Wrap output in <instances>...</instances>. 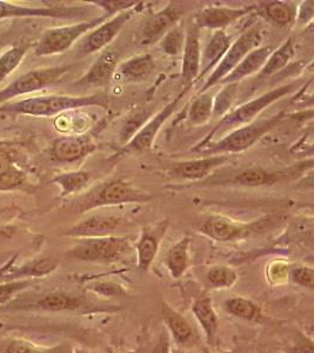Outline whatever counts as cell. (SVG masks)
I'll return each mask as SVG.
<instances>
[{
  "mask_svg": "<svg viewBox=\"0 0 314 353\" xmlns=\"http://www.w3.org/2000/svg\"><path fill=\"white\" fill-rule=\"evenodd\" d=\"M109 97L98 92L90 96H50L31 97L23 101H8L0 104V113L8 114H25L32 117H52L71 110L81 108H101L107 110Z\"/></svg>",
  "mask_w": 314,
  "mask_h": 353,
  "instance_id": "1",
  "label": "cell"
},
{
  "mask_svg": "<svg viewBox=\"0 0 314 353\" xmlns=\"http://www.w3.org/2000/svg\"><path fill=\"white\" fill-rule=\"evenodd\" d=\"M302 84L304 81H292L289 84L272 88L269 92L262 93L252 101L239 105L238 108L222 117L220 121L214 126V129L206 136L205 139L194 148L193 151L200 149L204 145L212 143L216 139V137L225 136L226 133L231 132L232 130L251 124L252 121H255V117H258L264 110L267 109L269 106L284 97L295 92Z\"/></svg>",
  "mask_w": 314,
  "mask_h": 353,
  "instance_id": "2",
  "label": "cell"
},
{
  "mask_svg": "<svg viewBox=\"0 0 314 353\" xmlns=\"http://www.w3.org/2000/svg\"><path fill=\"white\" fill-rule=\"evenodd\" d=\"M284 118L285 112H280L270 118L252 121L251 124L226 133L219 141H212L200 149L194 150L193 152L200 153L202 156H229L244 152L258 143L266 133L272 131Z\"/></svg>",
  "mask_w": 314,
  "mask_h": 353,
  "instance_id": "3",
  "label": "cell"
},
{
  "mask_svg": "<svg viewBox=\"0 0 314 353\" xmlns=\"http://www.w3.org/2000/svg\"><path fill=\"white\" fill-rule=\"evenodd\" d=\"M131 238L109 236L101 238L77 239V243L70 249L67 256L98 264H112L124 259L132 251Z\"/></svg>",
  "mask_w": 314,
  "mask_h": 353,
  "instance_id": "4",
  "label": "cell"
},
{
  "mask_svg": "<svg viewBox=\"0 0 314 353\" xmlns=\"http://www.w3.org/2000/svg\"><path fill=\"white\" fill-rule=\"evenodd\" d=\"M111 17L103 14L87 21H78L76 24L59 26V28H48L41 34L39 41L34 43V56L50 57L61 54L72 48L76 41L81 37L86 36L92 30L98 28Z\"/></svg>",
  "mask_w": 314,
  "mask_h": 353,
  "instance_id": "5",
  "label": "cell"
},
{
  "mask_svg": "<svg viewBox=\"0 0 314 353\" xmlns=\"http://www.w3.org/2000/svg\"><path fill=\"white\" fill-rule=\"evenodd\" d=\"M149 192H144L136 188L129 181L121 178L112 179L101 184L93 190L87 197L81 201V212L109 206H118L124 204H143L152 199Z\"/></svg>",
  "mask_w": 314,
  "mask_h": 353,
  "instance_id": "6",
  "label": "cell"
},
{
  "mask_svg": "<svg viewBox=\"0 0 314 353\" xmlns=\"http://www.w3.org/2000/svg\"><path fill=\"white\" fill-rule=\"evenodd\" d=\"M262 43V28L255 25V26L247 28L245 32H242L231 44L230 48L225 53V56L222 57V61H219V64L209 74L205 84L202 85L200 92L209 91L211 88H214L216 85H219V83L226 76H229L249 53L252 52L255 48H260Z\"/></svg>",
  "mask_w": 314,
  "mask_h": 353,
  "instance_id": "7",
  "label": "cell"
},
{
  "mask_svg": "<svg viewBox=\"0 0 314 353\" xmlns=\"http://www.w3.org/2000/svg\"><path fill=\"white\" fill-rule=\"evenodd\" d=\"M76 65H58L52 68H36L24 73L18 79L0 90V104H4L17 97L36 92L52 85L58 84L66 74H69Z\"/></svg>",
  "mask_w": 314,
  "mask_h": 353,
  "instance_id": "8",
  "label": "cell"
},
{
  "mask_svg": "<svg viewBox=\"0 0 314 353\" xmlns=\"http://www.w3.org/2000/svg\"><path fill=\"white\" fill-rule=\"evenodd\" d=\"M300 168L287 170H267L264 168H245L222 179H205L198 186H236V188H262L272 186L280 181L291 179L300 172Z\"/></svg>",
  "mask_w": 314,
  "mask_h": 353,
  "instance_id": "9",
  "label": "cell"
},
{
  "mask_svg": "<svg viewBox=\"0 0 314 353\" xmlns=\"http://www.w3.org/2000/svg\"><path fill=\"white\" fill-rule=\"evenodd\" d=\"M273 221L270 218H265L250 224H242L222 216H211L199 228V232L219 243H229L250 237L254 233L262 231L266 225L269 226Z\"/></svg>",
  "mask_w": 314,
  "mask_h": 353,
  "instance_id": "10",
  "label": "cell"
},
{
  "mask_svg": "<svg viewBox=\"0 0 314 353\" xmlns=\"http://www.w3.org/2000/svg\"><path fill=\"white\" fill-rule=\"evenodd\" d=\"M93 6H49L32 8L12 4L0 0V21L11 18H52V19H70L85 21ZM87 21V19H86Z\"/></svg>",
  "mask_w": 314,
  "mask_h": 353,
  "instance_id": "11",
  "label": "cell"
},
{
  "mask_svg": "<svg viewBox=\"0 0 314 353\" xmlns=\"http://www.w3.org/2000/svg\"><path fill=\"white\" fill-rule=\"evenodd\" d=\"M192 86L193 85L186 86L182 92L178 93L169 104H166L165 108H163L156 116L152 117L146 124L143 125L139 131L134 133V136L129 139V143L125 145V149L123 151L124 152H143V151L151 149L158 132L160 131L161 126L165 124L166 121H169V117L176 112L178 106L185 98L186 94L189 92Z\"/></svg>",
  "mask_w": 314,
  "mask_h": 353,
  "instance_id": "12",
  "label": "cell"
},
{
  "mask_svg": "<svg viewBox=\"0 0 314 353\" xmlns=\"http://www.w3.org/2000/svg\"><path fill=\"white\" fill-rule=\"evenodd\" d=\"M133 14L134 8L125 12L118 13L92 30L89 34L85 36V39L78 50V57L84 58L107 48L117 38Z\"/></svg>",
  "mask_w": 314,
  "mask_h": 353,
  "instance_id": "13",
  "label": "cell"
},
{
  "mask_svg": "<svg viewBox=\"0 0 314 353\" xmlns=\"http://www.w3.org/2000/svg\"><path fill=\"white\" fill-rule=\"evenodd\" d=\"M129 221L125 218L106 214H93L85 218L84 221L70 228L64 236L85 239V238H101L116 236V233L124 229Z\"/></svg>",
  "mask_w": 314,
  "mask_h": 353,
  "instance_id": "14",
  "label": "cell"
},
{
  "mask_svg": "<svg viewBox=\"0 0 314 353\" xmlns=\"http://www.w3.org/2000/svg\"><path fill=\"white\" fill-rule=\"evenodd\" d=\"M182 12L184 11L180 6L169 4L159 12L154 13L141 28L138 44L141 48H149L160 41L161 38L180 21Z\"/></svg>",
  "mask_w": 314,
  "mask_h": 353,
  "instance_id": "15",
  "label": "cell"
},
{
  "mask_svg": "<svg viewBox=\"0 0 314 353\" xmlns=\"http://www.w3.org/2000/svg\"><path fill=\"white\" fill-rule=\"evenodd\" d=\"M169 226V221L165 219L141 229L140 236L134 244V249L137 251L138 269L141 272H147L154 264L160 249L161 241L165 237Z\"/></svg>",
  "mask_w": 314,
  "mask_h": 353,
  "instance_id": "16",
  "label": "cell"
},
{
  "mask_svg": "<svg viewBox=\"0 0 314 353\" xmlns=\"http://www.w3.org/2000/svg\"><path fill=\"white\" fill-rule=\"evenodd\" d=\"M257 6L250 5L244 8H230V6H207L202 8L193 17L194 24L198 28H209L212 31L225 30L227 26L233 24L236 21L242 19V17L247 16L255 11Z\"/></svg>",
  "mask_w": 314,
  "mask_h": 353,
  "instance_id": "17",
  "label": "cell"
},
{
  "mask_svg": "<svg viewBox=\"0 0 314 353\" xmlns=\"http://www.w3.org/2000/svg\"><path fill=\"white\" fill-rule=\"evenodd\" d=\"M230 159L229 156H202L192 161H179L174 163L169 174L178 179L193 181L196 184L209 179L211 173L214 172L218 168L225 164Z\"/></svg>",
  "mask_w": 314,
  "mask_h": 353,
  "instance_id": "18",
  "label": "cell"
},
{
  "mask_svg": "<svg viewBox=\"0 0 314 353\" xmlns=\"http://www.w3.org/2000/svg\"><path fill=\"white\" fill-rule=\"evenodd\" d=\"M119 56L116 51L107 50L101 52L96 61L91 65L89 71L74 83L78 88H104L112 81L117 73Z\"/></svg>",
  "mask_w": 314,
  "mask_h": 353,
  "instance_id": "19",
  "label": "cell"
},
{
  "mask_svg": "<svg viewBox=\"0 0 314 353\" xmlns=\"http://www.w3.org/2000/svg\"><path fill=\"white\" fill-rule=\"evenodd\" d=\"M200 28L191 21L186 26L185 45L182 50V78L185 84L193 85L200 73Z\"/></svg>",
  "mask_w": 314,
  "mask_h": 353,
  "instance_id": "20",
  "label": "cell"
},
{
  "mask_svg": "<svg viewBox=\"0 0 314 353\" xmlns=\"http://www.w3.org/2000/svg\"><path fill=\"white\" fill-rule=\"evenodd\" d=\"M97 149V145L86 136H66L53 141L51 154L59 163L81 161Z\"/></svg>",
  "mask_w": 314,
  "mask_h": 353,
  "instance_id": "21",
  "label": "cell"
},
{
  "mask_svg": "<svg viewBox=\"0 0 314 353\" xmlns=\"http://www.w3.org/2000/svg\"><path fill=\"white\" fill-rule=\"evenodd\" d=\"M161 314L166 331L177 345L189 347L193 344L196 334L192 326L182 314L172 309L165 301L161 304Z\"/></svg>",
  "mask_w": 314,
  "mask_h": 353,
  "instance_id": "22",
  "label": "cell"
},
{
  "mask_svg": "<svg viewBox=\"0 0 314 353\" xmlns=\"http://www.w3.org/2000/svg\"><path fill=\"white\" fill-rule=\"evenodd\" d=\"M273 51L272 46H260L255 48L252 52L249 53L247 56L242 59L237 68L233 71L226 76L219 85L226 84H239L240 81H244L247 77L253 76L255 73H258L262 70V66L265 64L267 58L270 57L271 53Z\"/></svg>",
  "mask_w": 314,
  "mask_h": 353,
  "instance_id": "23",
  "label": "cell"
},
{
  "mask_svg": "<svg viewBox=\"0 0 314 353\" xmlns=\"http://www.w3.org/2000/svg\"><path fill=\"white\" fill-rule=\"evenodd\" d=\"M231 44H232V39L225 30L213 31L212 37L209 38V43L206 44L202 51L200 73L198 79H202V77L206 76L209 71H213L216 66L219 64V61H222V57L225 56Z\"/></svg>",
  "mask_w": 314,
  "mask_h": 353,
  "instance_id": "24",
  "label": "cell"
},
{
  "mask_svg": "<svg viewBox=\"0 0 314 353\" xmlns=\"http://www.w3.org/2000/svg\"><path fill=\"white\" fill-rule=\"evenodd\" d=\"M192 312L199 325L202 326L207 344L214 345L219 332V318L211 298L207 296L197 298L192 305Z\"/></svg>",
  "mask_w": 314,
  "mask_h": 353,
  "instance_id": "25",
  "label": "cell"
},
{
  "mask_svg": "<svg viewBox=\"0 0 314 353\" xmlns=\"http://www.w3.org/2000/svg\"><path fill=\"white\" fill-rule=\"evenodd\" d=\"M154 57L145 53L132 57L118 65L117 72L121 81L129 83H141L149 79L156 68Z\"/></svg>",
  "mask_w": 314,
  "mask_h": 353,
  "instance_id": "26",
  "label": "cell"
},
{
  "mask_svg": "<svg viewBox=\"0 0 314 353\" xmlns=\"http://www.w3.org/2000/svg\"><path fill=\"white\" fill-rule=\"evenodd\" d=\"M255 6V11L278 28L290 26L297 18V8L289 1H264Z\"/></svg>",
  "mask_w": 314,
  "mask_h": 353,
  "instance_id": "27",
  "label": "cell"
},
{
  "mask_svg": "<svg viewBox=\"0 0 314 353\" xmlns=\"http://www.w3.org/2000/svg\"><path fill=\"white\" fill-rule=\"evenodd\" d=\"M189 248L191 239L184 237L172 245L166 253V269L174 279L182 278L189 268Z\"/></svg>",
  "mask_w": 314,
  "mask_h": 353,
  "instance_id": "28",
  "label": "cell"
},
{
  "mask_svg": "<svg viewBox=\"0 0 314 353\" xmlns=\"http://www.w3.org/2000/svg\"><path fill=\"white\" fill-rule=\"evenodd\" d=\"M295 56L293 39L287 38L277 50H273L267 58L262 70L259 71L258 81H265L267 78L277 74L282 68H286Z\"/></svg>",
  "mask_w": 314,
  "mask_h": 353,
  "instance_id": "29",
  "label": "cell"
},
{
  "mask_svg": "<svg viewBox=\"0 0 314 353\" xmlns=\"http://www.w3.org/2000/svg\"><path fill=\"white\" fill-rule=\"evenodd\" d=\"M25 181L24 171L13 161L8 150L0 148V191L18 189Z\"/></svg>",
  "mask_w": 314,
  "mask_h": 353,
  "instance_id": "30",
  "label": "cell"
},
{
  "mask_svg": "<svg viewBox=\"0 0 314 353\" xmlns=\"http://www.w3.org/2000/svg\"><path fill=\"white\" fill-rule=\"evenodd\" d=\"M226 312L238 319L260 323L264 319L262 309L254 301L244 297H232L224 301Z\"/></svg>",
  "mask_w": 314,
  "mask_h": 353,
  "instance_id": "31",
  "label": "cell"
},
{
  "mask_svg": "<svg viewBox=\"0 0 314 353\" xmlns=\"http://www.w3.org/2000/svg\"><path fill=\"white\" fill-rule=\"evenodd\" d=\"M81 304V298L64 292H51L36 301L34 307L49 312H61L79 309Z\"/></svg>",
  "mask_w": 314,
  "mask_h": 353,
  "instance_id": "32",
  "label": "cell"
},
{
  "mask_svg": "<svg viewBox=\"0 0 314 353\" xmlns=\"http://www.w3.org/2000/svg\"><path fill=\"white\" fill-rule=\"evenodd\" d=\"M91 181V173L87 171H70V172L58 173L51 183L61 188V197H69L81 192Z\"/></svg>",
  "mask_w": 314,
  "mask_h": 353,
  "instance_id": "33",
  "label": "cell"
},
{
  "mask_svg": "<svg viewBox=\"0 0 314 353\" xmlns=\"http://www.w3.org/2000/svg\"><path fill=\"white\" fill-rule=\"evenodd\" d=\"M33 46L34 43L21 41L0 54V84L21 64L28 50Z\"/></svg>",
  "mask_w": 314,
  "mask_h": 353,
  "instance_id": "34",
  "label": "cell"
},
{
  "mask_svg": "<svg viewBox=\"0 0 314 353\" xmlns=\"http://www.w3.org/2000/svg\"><path fill=\"white\" fill-rule=\"evenodd\" d=\"M213 101L214 93L209 90L205 92H200V94L194 99L189 110V124L204 125L213 116Z\"/></svg>",
  "mask_w": 314,
  "mask_h": 353,
  "instance_id": "35",
  "label": "cell"
},
{
  "mask_svg": "<svg viewBox=\"0 0 314 353\" xmlns=\"http://www.w3.org/2000/svg\"><path fill=\"white\" fill-rule=\"evenodd\" d=\"M238 272L230 266H213L206 273V281L211 289H231L238 281Z\"/></svg>",
  "mask_w": 314,
  "mask_h": 353,
  "instance_id": "36",
  "label": "cell"
},
{
  "mask_svg": "<svg viewBox=\"0 0 314 353\" xmlns=\"http://www.w3.org/2000/svg\"><path fill=\"white\" fill-rule=\"evenodd\" d=\"M186 28L179 21L176 26L171 28L165 36L159 41L161 51L167 56L177 57L182 53L185 45Z\"/></svg>",
  "mask_w": 314,
  "mask_h": 353,
  "instance_id": "37",
  "label": "cell"
},
{
  "mask_svg": "<svg viewBox=\"0 0 314 353\" xmlns=\"http://www.w3.org/2000/svg\"><path fill=\"white\" fill-rule=\"evenodd\" d=\"M239 84H226L217 96L214 97L213 101V116L222 117L229 113V110L232 106L236 96L238 93Z\"/></svg>",
  "mask_w": 314,
  "mask_h": 353,
  "instance_id": "38",
  "label": "cell"
},
{
  "mask_svg": "<svg viewBox=\"0 0 314 353\" xmlns=\"http://www.w3.org/2000/svg\"><path fill=\"white\" fill-rule=\"evenodd\" d=\"M92 4L101 8L105 14L113 17L118 14V13L133 10V8H137L143 3L137 1V0H96V1H92Z\"/></svg>",
  "mask_w": 314,
  "mask_h": 353,
  "instance_id": "39",
  "label": "cell"
},
{
  "mask_svg": "<svg viewBox=\"0 0 314 353\" xmlns=\"http://www.w3.org/2000/svg\"><path fill=\"white\" fill-rule=\"evenodd\" d=\"M289 277L295 285L313 290L314 271L310 266H295L290 269Z\"/></svg>",
  "mask_w": 314,
  "mask_h": 353,
  "instance_id": "40",
  "label": "cell"
},
{
  "mask_svg": "<svg viewBox=\"0 0 314 353\" xmlns=\"http://www.w3.org/2000/svg\"><path fill=\"white\" fill-rule=\"evenodd\" d=\"M30 285L28 281H8L0 284V305H4L10 301H12L18 293L24 291Z\"/></svg>",
  "mask_w": 314,
  "mask_h": 353,
  "instance_id": "41",
  "label": "cell"
},
{
  "mask_svg": "<svg viewBox=\"0 0 314 353\" xmlns=\"http://www.w3.org/2000/svg\"><path fill=\"white\" fill-rule=\"evenodd\" d=\"M290 269L285 263H273L270 268V279L273 281L275 284H280L284 281H287Z\"/></svg>",
  "mask_w": 314,
  "mask_h": 353,
  "instance_id": "42",
  "label": "cell"
},
{
  "mask_svg": "<svg viewBox=\"0 0 314 353\" xmlns=\"http://www.w3.org/2000/svg\"><path fill=\"white\" fill-rule=\"evenodd\" d=\"M152 353H172L169 333L166 330L161 332L160 337L158 339L157 344H156V347H154Z\"/></svg>",
  "mask_w": 314,
  "mask_h": 353,
  "instance_id": "43",
  "label": "cell"
},
{
  "mask_svg": "<svg viewBox=\"0 0 314 353\" xmlns=\"http://www.w3.org/2000/svg\"><path fill=\"white\" fill-rule=\"evenodd\" d=\"M94 290L98 293L105 294V296H112V294H119L123 292L121 286L117 284H109V283H103V284H97L94 286Z\"/></svg>",
  "mask_w": 314,
  "mask_h": 353,
  "instance_id": "44",
  "label": "cell"
},
{
  "mask_svg": "<svg viewBox=\"0 0 314 353\" xmlns=\"http://www.w3.org/2000/svg\"><path fill=\"white\" fill-rule=\"evenodd\" d=\"M4 353H41L33 349L32 346L26 345L23 343H12L5 349Z\"/></svg>",
  "mask_w": 314,
  "mask_h": 353,
  "instance_id": "45",
  "label": "cell"
},
{
  "mask_svg": "<svg viewBox=\"0 0 314 353\" xmlns=\"http://www.w3.org/2000/svg\"><path fill=\"white\" fill-rule=\"evenodd\" d=\"M5 45H6V41L4 39V37H0V51L5 48Z\"/></svg>",
  "mask_w": 314,
  "mask_h": 353,
  "instance_id": "46",
  "label": "cell"
},
{
  "mask_svg": "<svg viewBox=\"0 0 314 353\" xmlns=\"http://www.w3.org/2000/svg\"><path fill=\"white\" fill-rule=\"evenodd\" d=\"M126 353H139V352H137V351H129V352H126Z\"/></svg>",
  "mask_w": 314,
  "mask_h": 353,
  "instance_id": "47",
  "label": "cell"
},
{
  "mask_svg": "<svg viewBox=\"0 0 314 353\" xmlns=\"http://www.w3.org/2000/svg\"><path fill=\"white\" fill-rule=\"evenodd\" d=\"M222 353H234V352H231V351H226V352H222Z\"/></svg>",
  "mask_w": 314,
  "mask_h": 353,
  "instance_id": "48",
  "label": "cell"
}]
</instances>
